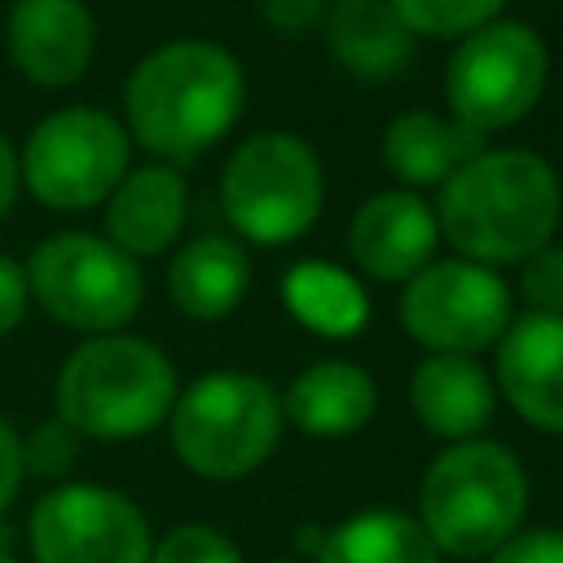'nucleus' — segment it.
Segmentation results:
<instances>
[{
  "label": "nucleus",
  "instance_id": "1",
  "mask_svg": "<svg viewBox=\"0 0 563 563\" xmlns=\"http://www.w3.org/2000/svg\"><path fill=\"white\" fill-rule=\"evenodd\" d=\"M563 189L532 150H479L435 202L440 233L475 264H515L541 251L559 224Z\"/></svg>",
  "mask_w": 563,
  "mask_h": 563
},
{
  "label": "nucleus",
  "instance_id": "2",
  "mask_svg": "<svg viewBox=\"0 0 563 563\" xmlns=\"http://www.w3.org/2000/svg\"><path fill=\"white\" fill-rule=\"evenodd\" d=\"M246 75L211 40H172L145 53L123 88V114L136 141L163 158L211 150L242 114Z\"/></svg>",
  "mask_w": 563,
  "mask_h": 563
},
{
  "label": "nucleus",
  "instance_id": "3",
  "mask_svg": "<svg viewBox=\"0 0 563 563\" xmlns=\"http://www.w3.org/2000/svg\"><path fill=\"white\" fill-rule=\"evenodd\" d=\"M528 510V475L519 457L493 440H457L440 449L418 484V523L440 554L488 559L519 532Z\"/></svg>",
  "mask_w": 563,
  "mask_h": 563
},
{
  "label": "nucleus",
  "instance_id": "4",
  "mask_svg": "<svg viewBox=\"0 0 563 563\" xmlns=\"http://www.w3.org/2000/svg\"><path fill=\"white\" fill-rule=\"evenodd\" d=\"M176 405L172 361L132 334L79 343L57 374L62 427L88 440H128L158 427Z\"/></svg>",
  "mask_w": 563,
  "mask_h": 563
},
{
  "label": "nucleus",
  "instance_id": "5",
  "mask_svg": "<svg viewBox=\"0 0 563 563\" xmlns=\"http://www.w3.org/2000/svg\"><path fill=\"white\" fill-rule=\"evenodd\" d=\"M277 391L242 369L202 374L172 405V449L202 479L251 475L282 440Z\"/></svg>",
  "mask_w": 563,
  "mask_h": 563
},
{
  "label": "nucleus",
  "instance_id": "6",
  "mask_svg": "<svg viewBox=\"0 0 563 563\" xmlns=\"http://www.w3.org/2000/svg\"><path fill=\"white\" fill-rule=\"evenodd\" d=\"M26 268L31 299L62 325L84 334L123 330L145 295L141 264L97 233H57L44 238Z\"/></svg>",
  "mask_w": 563,
  "mask_h": 563
},
{
  "label": "nucleus",
  "instance_id": "7",
  "mask_svg": "<svg viewBox=\"0 0 563 563\" xmlns=\"http://www.w3.org/2000/svg\"><path fill=\"white\" fill-rule=\"evenodd\" d=\"M229 224L260 246L303 238L321 211V163L308 141L290 132H260L242 141L220 176Z\"/></svg>",
  "mask_w": 563,
  "mask_h": 563
},
{
  "label": "nucleus",
  "instance_id": "8",
  "mask_svg": "<svg viewBox=\"0 0 563 563\" xmlns=\"http://www.w3.org/2000/svg\"><path fill=\"white\" fill-rule=\"evenodd\" d=\"M545 75H550V53L532 26L488 22L462 35V44L449 57L444 70L449 114L479 136L501 132L541 101Z\"/></svg>",
  "mask_w": 563,
  "mask_h": 563
},
{
  "label": "nucleus",
  "instance_id": "9",
  "mask_svg": "<svg viewBox=\"0 0 563 563\" xmlns=\"http://www.w3.org/2000/svg\"><path fill=\"white\" fill-rule=\"evenodd\" d=\"M128 176V132L114 114L70 106L35 123L22 150V180L53 211H88Z\"/></svg>",
  "mask_w": 563,
  "mask_h": 563
},
{
  "label": "nucleus",
  "instance_id": "10",
  "mask_svg": "<svg viewBox=\"0 0 563 563\" xmlns=\"http://www.w3.org/2000/svg\"><path fill=\"white\" fill-rule=\"evenodd\" d=\"M405 330L435 356H475L510 325L506 282L475 260H431L405 282Z\"/></svg>",
  "mask_w": 563,
  "mask_h": 563
},
{
  "label": "nucleus",
  "instance_id": "11",
  "mask_svg": "<svg viewBox=\"0 0 563 563\" xmlns=\"http://www.w3.org/2000/svg\"><path fill=\"white\" fill-rule=\"evenodd\" d=\"M35 563H150V523L132 497L101 484H62L31 510Z\"/></svg>",
  "mask_w": 563,
  "mask_h": 563
},
{
  "label": "nucleus",
  "instance_id": "12",
  "mask_svg": "<svg viewBox=\"0 0 563 563\" xmlns=\"http://www.w3.org/2000/svg\"><path fill=\"white\" fill-rule=\"evenodd\" d=\"M4 48L22 79L35 88L75 84L97 48V22L84 0H13Z\"/></svg>",
  "mask_w": 563,
  "mask_h": 563
},
{
  "label": "nucleus",
  "instance_id": "13",
  "mask_svg": "<svg viewBox=\"0 0 563 563\" xmlns=\"http://www.w3.org/2000/svg\"><path fill=\"white\" fill-rule=\"evenodd\" d=\"M435 242H440L435 207L409 189H387L365 198L347 229L352 260L378 282H409L413 273H422L435 255Z\"/></svg>",
  "mask_w": 563,
  "mask_h": 563
},
{
  "label": "nucleus",
  "instance_id": "14",
  "mask_svg": "<svg viewBox=\"0 0 563 563\" xmlns=\"http://www.w3.org/2000/svg\"><path fill=\"white\" fill-rule=\"evenodd\" d=\"M497 387L541 431H563V317L528 312L497 339Z\"/></svg>",
  "mask_w": 563,
  "mask_h": 563
},
{
  "label": "nucleus",
  "instance_id": "15",
  "mask_svg": "<svg viewBox=\"0 0 563 563\" xmlns=\"http://www.w3.org/2000/svg\"><path fill=\"white\" fill-rule=\"evenodd\" d=\"M185 211H189V194L180 172L167 163H150L128 172L119 189L106 198V233L132 260L163 255L180 238Z\"/></svg>",
  "mask_w": 563,
  "mask_h": 563
},
{
  "label": "nucleus",
  "instance_id": "16",
  "mask_svg": "<svg viewBox=\"0 0 563 563\" xmlns=\"http://www.w3.org/2000/svg\"><path fill=\"white\" fill-rule=\"evenodd\" d=\"M409 405L418 422L444 440H475L497 405L493 378L471 356H427L409 378Z\"/></svg>",
  "mask_w": 563,
  "mask_h": 563
},
{
  "label": "nucleus",
  "instance_id": "17",
  "mask_svg": "<svg viewBox=\"0 0 563 563\" xmlns=\"http://www.w3.org/2000/svg\"><path fill=\"white\" fill-rule=\"evenodd\" d=\"M251 286V260L238 238L202 233L176 251L167 264V295L185 317L216 321L229 317Z\"/></svg>",
  "mask_w": 563,
  "mask_h": 563
},
{
  "label": "nucleus",
  "instance_id": "18",
  "mask_svg": "<svg viewBox=\"0 0 563 563\" xmlns=\"http://www.w3.org/2000/svg\"><path fill=\"white\" fill-rule=\"evenodd\" d=\"M484 150V136L462 128L453 114L409 110L396 114L383 132V163L405 185H444L457 167H466Z\"/></svg>",
  "mask_w": 563,
  "mask_h": 563
},
{
  "label": "nucleus",
  "instance_id": "19",
  "mask_svg": "<svg viewBox=\"0 0 563 563\" xmlns=\"http://www.w3.org/2000/svg\"><path fill=\"white\" fill-rule=\"evenodd\" d=\"M374 405H378V391L361 365L317 361L290 383L282 413L308 435H352L374 418Z\"/></svg>",
  "mask_w": 563,
  "mask_h": 563
},
{
  "label": "nucleus",
  "instance_id": "20",
  "mask_svg": "<svg viewBox=\"0 0 563 563\" xmlns=\"http://www.w3.org/2000/svg\"><path fill=\"white\" fill-rule=\"evenodd\" d=\"M325 48L361 79H387L413 62V31L387 0H343L325 13Z\"/></svg>",
  "mask_w": 563,
  "mask_h": 563
},
{
  "label": "nucleus",
  "instance_id": "21",
  "mask_svg": "<svg viewBox=\"0 0 563 563\" xmlns=\"http://www.w3.org/2000/svg\"><path fill=\"white\" fill-rule=\"evenodd\" d=\"M317 563H440V550L418 519L400 510H361L325 532Z\"/></svg>",
  "mask_w": 563,
  "mask_h": 563
},
{
  "label": "nucleus",
  "instance_id": "22",
  "mask_svg": "<svg viewBox=\"0 0 563 563\" xmlns=\"http://www.w3.org/2000/svg\"><path fill=\"white\" fill-rule=\"evenodd\" d=\"M286 308L303 325H312L330 339L356 334L369 317V303H365L361 286L343 268H330L321 260H308V264L286 273Z\"/></svg>",
  "mask_w": 563,
  "mask_h": 563
},
{
  "label": "nucleus",
  "instance_id": "23",
  "mask_svg": "<svg viewBox=\"0 0 563 563\" xmlns=\"http://www.w3.org/2000/svg\"><path fill=\"white\" fill-rule=\"evenodd\" d=\"M387 4L413 35L453 40V35H471L488 22H497L506 0H387Z\"/></svg>",
  "mask_w": 563,
  "mask_h": 563
},
{
  "label": "nucleus",
  "instance_id": "24",
  "mask_svg": "<svg viewBox=\"0 0 563 563\" xmlns=\"http://www.w3.org/2000/svg\"><path fill=\"white\" fill-rule=\"evenodd\" d=\"M150 563H242V554L224 532L207 523H185L150 550Z\"/></svg>",
  "mask_w": 563,
  "mask_h": 563
},
{
  "label": "nucleus",
  "instance_id": "25",
  "mask_svg": "<svg viewBox=\"0 0 563 563\" xmlns=\"http://www.w3.org/2000/svg\"><path fill=\"white\" fill-rule=\"evenodd\" d=\"M519 295L532 303V312L563 317V246H541L523 260L519 273Z\"/></svg>",
  "mask_w": 563,
  "mask_h": 563
},
{
  "label": "nucleus",
  "instance_id": "26",
  "mask_svg": "<svg viewBox=\"0 0 563 563\" xmlns=\"http://www.w3.org/2000/svg\"><path fill=\"white\" fill-rule=\"evenodd\" d=\"M488 563H563V532L559 528L515 532L506 545L488 554Z\"/></svg>",
  "mask_w": 563,
  "mask_h": 563
},
{
  "label": "nucleus",
  "instance_id": "27",
  "mask_svg": "<svg viewBox=\"0 0 563 563\" xmlns=\"http://www.w3.org/2000/svg\"><path fill=\"white\" fill-rule=\"evenodd\" d=\"M26 299H31L26 268L18 260L0 255V339L18 330V321L26 317Z\"/></svg>",
  "mask_w": 563,
  "mask_h": 563
},
{
  "label": "nucleus",
  "instance_id": "28",
  "mask_svg": "<svg viewBox=\"0 0 563 563\" xmlns=\"http://www.w3.org/2000/svg\"><path fill=\"white\" fill-rule=\"evenodd\" d=\"M317 18H325V0H264V22L286 35L308 31Z\"/></svg>",
  "mask_w": 563,
  "mask_h": 563
},
{
  "label": "nucleus",
  "instance_id": "29",
  "mask_svg": "<svg viewBox=\"0 0 563 563\" xmlns=\"http://www.w3.org/2000/svg\"><path fill=\"white\" fill-rule=\"evenodd\" d=\"M22 471H26L22 440H18L13 427L0 418V510L13 501V493H18V484H22Z\"/></svg>",
  "mask_w": 563,
  "mask_h": 563
},
{
  "label": "nucleus",
  "instance_id": "30",
  "mask_svg": "<svg viewBox=\"0 0 563 563\" xmlns=\"http://www.w3.org/2000/svg\"><path fill=\"white\" fill-rule=\"evenodd\" d=\"M18 180H22V158L13 154L9 136L0 132V216H9V207L18 198Z\"/></svg>",
  "mask_w": 563,
  "mask_h": 563
},
{
  "label": "nucleus",
  "instance_id": "31",
  "mask_svg": "<svg viewBox=\"0 0 563 563\" xmlns=\"http://www.w3.org/2000/svg\"><path fill=\"white\" fill-rule=\"evenodd\" d=\"M0 563H18V559H9V554H4V550H0Z\"/></svg>",
  "mask_w": 563,
  "mask_h": 563
},
{
  "label": "nucleus",
  "instance_id": "32",
  "mask_svg": "<svg viewBox=\"0 0 563 563\" xmlns=\"http://www.w3.org/2000/svg\"><path fill=\"white\" fill-rule=\"evenodd\" d=\"M277 563H286V559H277Z\"/></svg>",
  "mask_w": 563,
  "mask_h": 563
}]
</instances>
